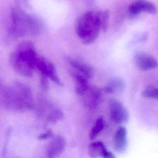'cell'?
Listing matches in <instances>:
<instances>
[{
    "label": "cell",
    "instance_id": "cell-1",
    "mask_svg": "<svg viewBox=\"0 0 158 158\" xmlns=\"http://www.w3.org/2000/svg\"><path fill=\"white\" fill-rule=\"evenodd\" d=\"M109 13L107 10L87 11L77 20L75 30L77 36L84 44H91L97 38L99 31L107 30Z\"/></svg>",
    "mask_w": 158,
    "mask_h": 158
},
{
    "label": "cell",
    "instance_id": "cell-2",
    "mask_svg": "<svg viewBox=\"0 0 158 158\" xmlns=\"http://www.w3.org/2000/svg\"><path fill=\"white\" fill-rule=\"evenodd\" d=\"M1 100L4 107L12 111H23L35 107L30 87L20 81H15L10 86L1 85Z\"/></svg>",
    "mask_w": 158,
    "mask_h": 158
},
{
    "label": "cell",
    "instance_id": "cell-3",
    "mask_svg": "<svg viewBox=\"0 0 158 158\" xmlns=\"http://www.w3.org/2000/svg\"><path fill=\"white\" fill-rule=\"evenodd\" d=\"M34 44L28 40L22 41L18 44L14 51L10 55V63L19 75L31 77L38 59Z\"/></svg>",
    "mask_w": 158,
    "mask_h": 158
},
{
    "label": "cell",
    "instance_id": "cell-4",
    "mask_svg": "<svg viewBox=\"0 0 158 158\" xmlns=\"http://www.w3.org/2000/svg\"><path fill=\"white\" fill-rule=\"evenodd\" d=\"M9 31L15 38L36 35L40 31V24L34 17L22 9L15 7L11 10Z\"/></svg>",
    "mask_w": 158,
    "mask_h": 158
},
{
    "label": "cell",
    "instance_id": "cell-5",
    "mask_svg": "<svg viewBox=\"0 0 158 158\" xmlns=\"http://www.w3.org/2000/svg\"><path fill=\"white\" fill-rule=\"evenodd\" d=\"M38 114L46 121L55 123L64 117L62 110L50 101L43 99L38 104Z\"/></svg>",
    "mask_w": 158,
    "mask_h": 158
},
{
    "label": "cell",
    "instance_id": "cell-6",
    "mask_svg": "<svg viewBox=\"0 0 158 158\" xmlns=\"http://www.w3.org/2000/svg\"><path fill=\"white\" fill-rule=\"evenodd\" d=\"M110 117L115 124L126 123L129 118V113L125 106L119 101L112 99L109 104Z\"/></svg>",
    "mask_w": 158,
    "mask_h": 158
},
{
    "label": "cell",
    "instance_id": "cell-7",
    "mask_svg": "<svg viewBox=\"0 0 158 158\" xmlns=\"http://www.w3.org/2000/svg\"><path fill=\"white\" fill-rule=\"evenodd\" d=\"M36 69L40 72L41 74H43L48 78H49L58 85H62L55 66L51 61L44 57L39 56L36 64Z\"/></svg>",
    "mask_w": 158,
    "mask_h": 158
},
{
    "label": "cell",
    "instance_id": "cell-8",
    "mask_svg": "<svg viewBox=\"0 0 158 158\" xmlns=\"http://www.w3.org/2000/svg\"><path fill=\"white\" fill-rule=\"evenodd\" d=\"M101 93L99 88L94 86H89L80 96L85 106L89 109L93 110L96 108L101 99Z\"/></svg>",
    "mask_w": 158,
    "mask_h": 158
},
{
    "label": "cell",
    "instance_id": "cell-9",
    "mask_svg": "<svg viewBox=\"0 0 158 158\" xmlns=\"http://www.w3.org/2000/svg\"><path fill=\"white\" fill-rule=\"evenodd\" d=\"M135 65L141 70H149L158 67L157 60L152 56L143 52H138L134 56Z\"/></svg>",
    "mask_w": 158,
    "mask_h": 158
},
{
    "label": "cell",
    "instance_id": "cell-10",
    "mask_svg": "<svg viewBox=\"0 0 158 158\" xmlns=\"http://www.w3.org/2000/svg\"><path fill=\"white\" fill-rule=\"evenodd\" d=\"M66 146V141L64 137L60 135H54L46 148V155L49 157H55L60 156Z\"/></svg>",
    "mask_w": 158,
    "mask_h": 158
},
{
    "label": "cell",
    "instance_id": "cell-11",
    "mask_svg": "<svg viewBox=\"0 0 158 158\" xmlns=\"http://www.w3.org/2000/svg\"><path fill=\"white\" fill-rule=\"evenodd\" d=\"M128 12L133 16L138 15L141 12L155 14L157 12V9L156 6L149 1L146 0H136L130 5Z\"/></svg>",
    "mask_w": 158,
    "mask_h": 158
},
{
    "label": "cell",
    "instance_id": "cell-12",
    "mask_svg": "<svg viewBox=\"0 0 158 158\" xmlns=\"http://www.w3.org/2000/svg\"><path fill=\"white\" fill-rule=\"evenodd\" d=\"M113 146L117 152H124L127 148V130L123 126L119 127L113 137Z\"/></svg>",
    "mask_w": 158,
    "mask_h": 158
},
{
    "label": "cell",
    "instance_id": "cell-13",
    "mask_svg": "<svg viewBox=\"0 0 158 158\" xmlns=\"http://www.w3.org/2000/svg\"><path fill=\"white\" fill-rule=\"evenodd\" d=\"M88 154L91 157H101L104 158H113L114 155L109 151L103 143L101 141H94L88 146Z\"/></svg>",
    "mask_w": 158,
    "mask_h": 158
},
{
    "label": "cell",
    "instance_id": "cell-14",
    "mask_svg": "<svg viewBox=\"0 0 158 158\" xmlns=\"http://www.w3.org/2000/svg\"><path fill=\"white\" fill-rule=\"evenodd\" d=\"M67 61L72 68L80 73L84 75L89 79L94 75L93 68L88 64L75 58H68Z\"/></svg>",
    "mask_w": 158,
    "mask_h": 158
},
{
    "label": "cell",
    "instance_id": "cell-15",
    "mask_svg": "<svg viewBox=\"0 0 158 158\" xmlns=\"http://www.w3.org/2000/svg\"><path fill=\"white\" fill-rule=\"evenodd\" d=\"M125 88L124 80L118 77L110 78L103 88L104 93L107 94H115L122 93Z\"/></svg>",
    "mask_w": 158,
    "mask_h": 158
},
{
    "label": "cell",
    "instance_id": "cell-16",
    "mask_svg": "<svg viewBox=\"0 0 158 158\" xmlns=\"http://www.w3.org/2000/svg\"><path fill=\"white\" fill-rule=\"evenodd\" d=\"M104 126V121L102 117H99L96 122L94 125L92 127L90 133H89V138L91 139H94L96 138L98 135L101 133V131L103 130Z\"/></svg>",
    "mask_w": 158,
    "mask_h": 158
},
{
    "label": "cell",
    "instance_id": "cell-17",
    "mask_svg": "<svg viewBox=\"0 0 158 158\" xmlns=\"http://www.w3.org/2000/svg\"><path fill=\"white\" fill-rule=\"evenodd\" d=\"M143 95L146 98L158 99V87L145 89L143 92Z\"/></svg>",
    "mask_w": 158,
    "mask_h": 158
},
{
    "label": "cell",
    "instance_id": "cell-18",
    "mask_svg": "<svg viewBox=\"0 0 158 158\" xmlns=\"http://www.w3.org/2000/svg\"><path fill=\"white\" fill-rule=\"evenodd\" d=\"M47 78H48V77L46 76H45L43 74H41L40 83H41V86L44 91H48V88H49Z\"/></svg>",
    "mask_w": 158,
    "mask_h": 158
},
{
    "label": "cell",
    "instance_id": "cell-19",
    "mask_svg": "<svg viewBox=\"0 0 158 158\" xmlns=\"http://www.w3.org/2000/svg\"><path fill=\"white\" fill-rule=\"evenodd\" d=\"M53 136V133L52 131L51 130H48V131H46L44 133H41V135H40L38 136V138L39 139H47L48 138H51Z\"/></svg>",
    "mask_w": 158,
    "mask_h": 158
}]
</instances>
